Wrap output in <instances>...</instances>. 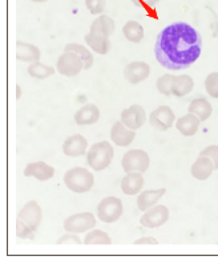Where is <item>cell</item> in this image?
<instances>
[{
	"mask_svg": "<svg viewBox=\"0 0 218 260\" xmlns=\"http://www.w3.org/2000/svg\"><path fill=\"white\" fill-rule=\"evenodd\" d=\"M202 52L200 32L185 21H176L158 34L154 55L164 68L180 71L189 68Z\"/></svg>",
	"mask_w": 218,
	"mask_h": 260,
	"instance_id": "6da1fadb",
	"label": "cell"
},
{
	"mask_svg": "<svg viewBox=\"0 0 218 260\" xmlns=\"http://www.w3.org/2000/svg\"><path fill=\"white\" fill-rule=\"evenodd\" d=\"M64 185L76 194H84L93 187L95 177L86 168L69 169L64 174Z\"/></svg>",
	"mask_w": 218,
	"mask_h": 260,
	"instance_id": "7a4b0ae2",
	"label": "cell"
},
{
	"mask_svg": "<svg viewBox=\"0 0 218 260\" xmlns=\"http://www.w3.org/2000/svg\"><path fill=\"white\" fill-rule=\"evenodd\" d=\"M115 150L108 141H101L92 145L87 153V162L93 170L102 171L108 169L112 164Z\"/></svg>",
	"mask_w": 218,
	"mask_h": 260,
	"instance_id": "3957f363",
	"label": "cell"
},
{
	"mask_svg": "<svg viewBox=\"0 0 218 260\" xmlns=\"http://www.w3.org/2000/svg\"><path fill=\"white\" fill-rule=\"evenodd\" d=\"M124 212L123 201L117 197H105L97 206V218L104 223H113L121 218Z\"/></svg>",
	"mask_w": 218,
	"mask_h": 260,
	"instance_id": "277c9868",
	"label": "cell"
},
{
	"mask_svg": "<svg viewBox=\"0 0 218 260\" xmlns=\"http://www.w3.org/2000/svg\"><path fill=\"white\" fill-rule=\"evenodd\" d=\"M150 165V158L145 150L141 149H133V150L126 151L121 159V166L123 170L126 173L132 171H140V173H147Z\"/></svg>",
	"mask_w": 218,
	"mask_h": 260,
	"instance_id": "5b68a950",
	"label": "cell"
},
{
	"mask_svg": "<svg viewBox=\"0 0 218 260\" xmlns=\"http://www.w3.org/2000/svg\"><path fill=\"white\" fill-rule=\"evenodd\" d=\"M83 69H84V61L73 51H64L56 62V71L65 77H76Z\"/></svg>",
	"mask_w": 218,
	"mask_h": 260,
	"instance_id": "8992f818",
	"label": "cell"
},
{
	"mask_svg": "<svg viewBox=\"0 0 218 260\" xmlns=\"http://www.w3.org/2000/svg\"><path fill=\"white\" fill-rule=\"evenodd\" d=\"M97 219L92 212H78L64 220V230L67 233L83 234L95 229Z\"/></svg>",
	"mask_w": 218,
	"mask_h": 260,
	"instance_id": "52a82bcc",
	"label": "cell"
},
{
	"mask_svg": "<svg viewBox=\"0 0 218 260\" xmlns=\"http://www.w3.org/2000/svg\"><path fill=\"white\" fill-rule=\"evenodd\" d=\"M174 121H176V114L172 110L171 106L161 105L150 113L149 123L157 132H167L172 129Z\"/></svg>",
	"mask_w": 218,
	"mask_h": 260,
	"instance_id": "ba28073f",
	"label": "cell"
},
{
	"mask_svg": "<svg viewBox=\"0 0 218 260\" xmlns=\"http://www.w3.org/2000/svg\"><path fill=\"white\" fill-rule=\"evenodd\" d=\"M168 219H169V209L164 205H156L144 211V215L140 218V223L145 229H158L165 224Z\"/></svg>",
	"mask_w": 218,
	"mask_h": 260,
	"instance_id": "9c48e42d",
	"label": "cell"
},
{
	"mask_svg": "<svg viewBox=\"0 0 218 260\" xmlns=\"http://www.w3.org/2000/svg\"><path fill=\"white\" fill-rule=\"evenodd\" d=\"M120 121L129 129L139 130L147 121V113L143 106L139 104L130 105L128 109H124L120 116Z\"/></svg>",
	"mask_w": 218,
	"mask_h": 260,
	"instance_id": "30bf717a",
	"label": "cell"
},
{
	"mask_svg": "<svg viewBox=\"0 0 218 260\" xmlns=\"http://www.w3.org/2000/svg\"><path fill=\"white\" fill-rule=\"evenodd\" d=\"M17 218L23 220L24 223H27L32 230L38 231L41 220H43V210L36 201H30L19 211Z\"/></svg>",
	"mask_w": 218,
	"mask_h": 260,
	"instance_id": "8fae6325",
	"label": "cell"
},
{
	"mask_svg": "<svg viewBox=\"0 0 218 260\" xmlns=\"http://www.w3.org/2000/svg\"><path fill=\"white\" fill-rule=\"evenodd\" d=\"M150 76V65L145 61H132L124 69V77L129 84H140Z\"/></svg>",
	"mask_w": 218,
	"mask_h": 260,
	"instance_id": "7c38bea8",
	"label": "cell"
},
{
	"mask_svg": "<svg viewBox=\"0 0 218 260\" xmlns=\"http://www.w3.org/2000/svg\"><path fill=\"white\" fill-rule=\"evenodd\" d=\"M134 138H136V130L129 129L121 121H117V122L113 123L112 129H111V140L117 146H129L130 144H133Z\"/></svg>",
	"mask_w": 218,
	"mask_h": 260,
	"instance_id": "4fadbf2b",
	"label": "cell"
},
{
	"mask_svg": "<svg viewBox=\"0 0 218 260\" xmlns=\"http://www.w3.org/2000/svg\"><path fill=\"white\" fill-rule=\"evenodd\" d=\"M87 149H88V141L81 134H73L63 144V153L67 157H81L87 153Z\"/></svg>",
	"mask_w": 218,
	"mask_h": 260,
	"instance_id": "5bb4252c",
	"label": "cell"
},
{
	"mask_svg": "<svg viewBox=\"0 0 218 260\" xmlns=\"http://www.w3.org/2000/svg\"><path fill=\"white\" fill-rule=\"evenodd\" d=\"M23 175L24 177H27V178L28 177H34V178H36L38 181L45 182L49 181L51 178H53L54 168L43 161L31 162V164H28L27 166H25Z\"/></svg>",
	"mask_w": 218,
	"mask_h": 260,
	"instance_id": "9a60e30c",
	"label": "cell"
},
{
	"mask_svg": "<svg viewBox=\"0 0 218 260\" xmlns=\"http://www.w3.org/2000/svg\"><path fill=\"white\" fill-rule=\"evenodd\" d=\"M76 125L86 126V125H93L100 120V109L95 104H86L77 110L73 116Z\"/></svg>",
	"mask_w": 218,
	"mask_h": 260,
	"instance_id": "2e32d148",
	"label": "cell"
},
{
	"mask_svg": "<svg viewBox=\"0 0 218 260\" xmlns=\"http://www.w3.org/2000/svg\"><path fill=\"white\" fill-rule=\"evenodd\" d=\"M214 170L215 166L210 158L205 157V155H198L195 164L192 165L190 174L197 181H206L208 178H210V175L214 173Z\"/></svg>",
	"mask_w": 218,
	"mask_h": 260,
	"instance_id": "e0dca14e",
	"label": "cell"
},
{
	"mask_svg": "<svg viewBox=\"0 0 218 260\" xmlns=\"http://www.w3.org/2000/svg\"><path fill=\"white\" fill-rule=\"evenodd\" d=\"M145 181H144L143 173L140 171H132L126 173V175L121 179V190L125 195H137L143 190Z\"/></svg>",
	"mask_w": 218,
	"mask_h": 260,
	"instance_id": "ac0fdd59",
	"label": "cell"
},
{
	"mask_svg": "<svg viewBox=\"0 0 218 260\" xmlns=\"http://www.w3.org/2000/svg\"><path fill=\"white\" fill-rule=\"evenodd\" d=\"M165 194H167L165 187L156 188V190H145V191L140 192V195L137 197V209L140 211H147L160 202V199Z\"/></svg>",
	"mask_w": 218,
	"mask_h": 260,
	"instance_id": "d6986e66",
	"label": "cell"
},
{
	"mask_svg": "<svg viewBox=\"0 0 218 260\" xmlns=\"http://www.w3.org/2000/svg\"><path fill=\"white\" fill-rule=\"evenodd\" d=\"M200 123H201V120L195 113L189 112V113L180 117L176 121V127H177V130L182 136H185V137H192V136H195L198 132Z\"/></svg>",
	"mask_w": 218,
	"mask_h": 260,
	"instance_id": "ffe728a7",
	"label": "cell"
},
{
	"mask_svg": "<svg viewBox=\"0 0 218 260\" xmlns=\"http://www.w3.org/2000/svg\"><path fill=\"white\" fill-rule=\"evenodd\" d=\"M86 43L93 52H96L97 55L102 56L108 55V52L111 51V47H112V43L109 40V36L100 34H92V32H89L88 35H86Z\"/></svg>",
	"mask_w": 218,
	"mask_h": 260,
	"instance_id": "44dd1931",
	"label": "cell"
},
{
	"mask_svg": "<svg viewBox=\"0 0 218 260\" xmlns=\"http://www.w3.org/2000/svg\"><path fill=\"white\" fill-rule=\"evenodd\" d=\"M16 58L23 62H35L41 58L40 49L34 44L17 41L16 43Z\"/></svg>",
	"mask_w": 218,
	"mask_h": 260,
	"instance_id": "7402d4cb",
	"label": "cell"
},
{
	"mask_svg": "<svg viewBox=\"0 0 218 260\" xmlns=\"http://www.w3.org/2000/svg\"><path fill=\"white\" fill-rule=\"evenodd\" d=\"M195 81L189 75L174 76L172 81V94L176 97H185L193 90Z\"/></svg>",
	"mask_w": 218,
	"mask_h": 260,
	"instance_id": "603a6c76",
	"label": "cell"
},
{
	"mask_svg": "<svg viewBox=\"0 0 218 260\" xmlns=\"http://www.w3.org/2000/svg\"><path fill=\"white\" fill-rule=\"evenodd\" d=\"M89 32L111 36L115 32V20L108 15H100L92 21V24L89 27Z\"/></svg>",
	"mask_w": 218,
	"mask_h": 260,
	"instance_id": "cb8c5ba5",
	"label": "cell"
},
{
	"mask_svg": "<svg viewBox=\"0 0 218 260\" xmlns=\"http://www.w3.org/2000/svg\"><path fill=\"white\" fill-rule=\"evenodd\" d=\"M187 112L195 113L201 120V122H204V121L209 120V117L213 113V106H211V104L209 103L208 100L196 99L189 104Z\"/></svg>",
	"mask_w": 218,
	"mask_h": 260,
	"instance_id": "d4e9b609",
	"label": "cell"
},
{
	"mask_svg": "<svg viewBox=\"0 0 218 260\" xmlns=\"http://www.w3.org/2000/svg\"><path fill=\"white\" fill-rule=\"evenodd\" d=\"M123 35L130 43L140 44L144 39V27L136 20L126 21L125 25L123 27Z\"/></svg>",
	"mask_w": 218,
	"mask_h": 260,
	"instance_id": "484cf974",
	"label": "cell"
},
{
	"mask_svg": "<svg viewBox=\"0 0 218 260\" xmlns=\"http://www.w3.org/2000/svg\"><path fill=\"white\" fill-rule=\"evenodd\" d=\"M83 243L86 246H97V244H112V238L109 236L108 233L102 231V230L92 229L86 235Z\"/></svg>",
	"mask_w": 218,
	"mask_h": 260,
	"instance_id": "4316f807",
	"label": "cell"
},
{
	"mask_svg": "<svg viewBox=\"0 0 218 260\" xmlns=\"http://www.w3.org/2000/svg\"><path fill=\"white\" fill-rule=\"evenodd\" d=\"M28 75L31 76L32 79L45 80L54 75V68H52L49 65L43 64L40 61H35L31 62L30 67H28Z\"/></svg>",
	"mask_w": 218,
	"mask_h": 260,
	"instance_id": "83f0119b",
	"label": "cell"
},
{
	"mask_svg": "<svg viewBox=\"0 0 218 260\" xmlns=\"http://www.w3.org/2000/svg\"><path fill=\"white\" fill-rule=\"evenodd\" d=\"M64 51L76 52V53L83 58V61H84V69H86V71L93 65V55L87 47H84V45L76 44V43H69V44H67L64 47Z\"/></svg>",
	"mask_w": 218,
	"mask_h": 260,
	"instance_id": "f1b7e54d",
	"label": "cell"
},
{
	"mask_svg": "<svg viewBox=\"0 0 218 260\" xmlns=\"http://www.w3.org/2000/svg\"><path fill=\"white\" fill-rule=\"evenodd\" d=\"M174 76L165 73L161 77L157 79L156 86L157 90L162 94V96H172V81H173Z\"/></svg>",
	"mask_w": 218,
	"mask_h": 260,
	"instance_id": "f546056e",
	"label": "cell"
},
{
	"mask_svg": "<svg viewBox=\"0 0 218 260\" xmlns=\"http://www.w3.org/2000/svg\"><path fill=\"white\" fill-rule=\"evenodd\" d=\"M205 89L209 96L213 99H218V72L208 75V77L205 79Z\"/></svg>",
	"mask_w": 218,
	"mask_h": 260,
	"instance_id": "4dcf8cb0",
	"label": "cell"
},
{
	"mask_svg": "<svg viewBox=\"0 0 218 260\" xmlns=\"http://www.w3.org/2000/svg\"><path fill=\"white\" fill-rule=\"evenodd\" d=\"M35 230L28 226L27 223H24L23 220L17 218L16 220V236L20 239H34L35 238Z\"/></svg>",
	"mask_w": 218,
	"mask_h": 260,
	"instance_id": "1f68e13d",
	"label": "cell"
},
{
	"mask_svg": "<svg viewBox=\"0 0 218 260\" xmlns=\"http://www.w3.org/2000/svg\"><path fill=\"white\" fill-rule=\"evenodd\" d=\"M86 7L92 15H101L106 7V0H86Z\"/></svg>",
	"mask_w": 218,
	"mask_h": 260,
	"instance_id": "d6a6232c",
	"label": "cell"
},
{
	"mask_svg": "<svg viewBox=\"0 0 218 260\" xmlns=\"http://www.w3.org/2000/svg\"><path fill=\"white\" fill-rule=\"evenodd\" d=\"M200 155H205V157H209L213 161L215 166V170L218 169V145H210V146L205 147L204 150L200 153Z\"/></svg>",
	"mask_w": 218,
	"mask_h": 260,
	"instance_id": "836d02e7",
	"label": "cell"
},
{
	"mask_svg": "<svg viewBox=\"0 0 218 260\" xmlns=\"http://www.w3.org/2000/svg\"><path fill=\"white\" fill-rule=\"evenodd\" d=\"M83 240L77 236V234L67 233L58 240V244H81Z\"/></svg>",
	"mask_w": 218,
	"mask_h": 260,
	"instance_id": "e575fe53",
	"label": "cell"
},
{
	"mask_svg": "<svg viewBox=\"0 0 218 260\" xmlns=\"http://www.w3.org/2000/svg\"><path fill=\"white\" fill-rule=\"evenodd\" d=\"M134 244L136 246H157L158 240L153 238V236H144V238L134 240Z\"/></svg>",
	"mask_w": 218,
	"mask_h": 260,
	"instance_id": "d590c367",
	"label": "cell"
},
{
	"mask_svg": "<svg viewBox=\"0 0 218 260\" xmlns=\"http://www.w3.org/2000/svg\"><path fill=\"white\" fill-rule=\"evenodd\" d=\"M160 0H132V3L136 6V7L140 8H152L154 7Z\"/></svg>",
	"mask_w": 218,
	"mask_h": 260,
	"instance_id": "8d00e7d4",
	"label": "cell"
},
{
	"mask_svg": "<svg viewBox=\"0 0 218 260\" xmlns=\"http://www.w3.org/2000/svg\"><path fill=\"white\" fill-rule=\"evenodd\" d=\"M211 29H213V34H214V36H217L218 38V20H215L214 23H213V25H211Z\"/></svg>",
	"mask_w": 218,
	"mask_h": 260,
	"instance_id": "74e56055",
	"label": "cell"
},
{
	"mask_svg": "<svg viewBox=\"0 0 218 260\" xmlns=\"http://www.w3.org/2000/svg\"><path fill=\"white\" fill-rule=\"evenodd\" d=\"M21 97V86L16 85V100H20Z\"/></svg>",
	"mask_w": 218,
	"mask_h": 260,
	"instance_id": "f35d334b",
	"label": "cell"
},
{
	"mask_svg": "<svg viewBox=\"0 0 218 260\" xmlns=\"http://www.w3.org/2000/svg\"><path fill=\"white\" fill-rule=\"evenodd\" d=\"M31 2H34V3H45L48 0H31Z\"/></svg>",
	"mask_w": 218,
	"mask_h": 260,
	"instance_id": "ab89813d",
	"label": "cell"
}]
</instances>
